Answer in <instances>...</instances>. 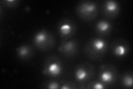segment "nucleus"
<instances>
[{"instance_id":"nucleus-15","label":"nucleus","mask_w":133,"mask_h":89,"mask_svg":"<svg viewBox=\"0 0 133 89\" xmlns=\"http://www.w3.org/2000/svg\"><path fill=\"white\" fill-rule=\"evenodd\" d=\"M1 3L4 6L8 7H15L19 5L20 1L19 0H4L2 1Z\"/></svg>"},{"instance_id":"nucleus-8","label":"nucleus","mask_w":133,"mask_h":89,"mask_svg":"<svg viewBox=\"0 0 133 89\" xmlns=\"http://www.w3.org/2000/svg\"><path fill=\"white\" fill-rule=\"evenodd\" d=\"M111 50L113 54L117 57H123L129 52L130 46L128 42L124 39L115 40L111 46Z\"/></svg>"},{"instance_id":"nucleus-5","label":"nucleus","mask_w":133,"mask_h":89,"mask_svg":"<svg viewBox=\"0 0 133 89\" xmlns=\"http://www.w3.org/2000/svg\"><path fill=\"white\" fill-rule=\"evenodd\" d=\"M63 70V65L59 58L52 56L48 57L45 60L43 70V73L50 77H58Z\"/></svg>"},{"instance_id":"nucleus-13","label":"nucleus","mask_w":133,"mask_h":89,"mask_svg":"<svg viewBox=\"0 0 133 89\" xmlns=\"http://www.w3.org/2000/svg\"><path fill=\"white\" fill-rule=\"evenodd\" d=\"M132 72L128 71L125 73L122 79V84L126 88H131L132 87Z\"/></svg>"},{"instance_id":"nucleus-3","label":"nucleus","mask_w":133,"mask_h":89,"mask_svg":"<svg viewBox=\"0 0 133 89\" xmlns=\"http://www.w3.org/2000/svg\"><path fill=\"white\" fill-rule=\"evenodd\" d=\"M33 43L37 48L42 51H49L55 47V37L46 29H42L36 33L33 37Z\"/></svg>"},{"instance_id":"nucleus-9","label":"nucleus","mask_w":133,"mask_h":89,"mask_svg":"<svg viewBox=\"0 0 133 89\" xmlns=\"http://www.w3.org/2000/svg\"><path fill=\"white\" fill-rule=\"evenodd\" d=\"M102 10L107 17L114 19L119 15L120 8L118 2L113 0H108L103 2Z\"/></svg>"},{"instance_id":"nucleus-17","label":"nucleus","mask_w":133,"mask_h":89,"mask_svg":"<svg viewBox=\"0 0 133 89\" xmlns=\"http://www.w3.org/2000/svg\"><path fill=\"white\" fill-rule=\"evenodd\" d=\"M76 85L72 82H68L64 84L62 86L61 88L62 89H70V88H76Z\"/></svg>"},{"instance_id":"nucleus-7","label":"nucleus","mask_w":133,"mask_h":89,"mask_svg":"<svg viewBox=\"0 0 133 89\" xmlns=\"http://www.w3.org/2000/svg\"><path fill=\"white\" fill-rule=\"evenodd\" d=\"M118 71L111 65H105L101 67L99 71V79L104 84L114 82L118 79Z\"/></svg>"},{"instance_id":"nucleus-4","label":"nucleus","mask_w":133,"mask_h":89,"mask_svg":"<svg viewBox=\"0 0 133 89\" xmlns=\"http://www.w3.org/2000/svg\"><path fill=\"white\" fill-rule=\"evenodd\" d=\"M76 23L69 18L61 20L57 25V32L63 41L68 40L73 37L76 33Z\"/></svg>"},{"instance_id":"nucleus-6","label":"nucleus","mask_w":133,"mask_h":89,"mask_svg":"<svg viewBox=\"0 0 133 89\" xmlns=\"http://www.w3.org/2000/svg\"><path fill=\"white\" fill-rule=\"evenodd\" d=\"M94 74V66L90 63L85 62L77 66L74 71V76L77 81L84 83L92 78Z\"/></svg>"},{"instance_id":"nucleus-12","label":"nucleus","mask_w":133,"mask_h":89,"mask_svg":"<svg viewBox=\"0 0 133 89\" xmlns=\"http://www.w3.org/2000/svg\"><path fill=\"white\" fill-rule=\"evenodd\" d=\"M112 29L111 24L107 20L99 21L95 26V30L99 35H107L110 33Z\"/></svg>"},{"instance_id":"nucleus-16","label":"nucleus","mask_w":133,"mask_h":89,"mask_svg":"<svg viewBox=\"0 0 133 89\" xmlns=\"http://www.w3.org/2000/svg\"><path fill=\"white\" fill-rule=\"evenodd\" d=\"M59 84L58 82L53 81H49L45 85V87L47 88H51V89H56L59 88Z\"/></svg>"},{"instance_id":"nucleus-10","label":"nucleus","mask_w":133,"mask_h":89,"mask_svg":"<svg viewBox=\"0 0 133 89\" xmlns=\"http://www.w3.org/2000/svg\"><path fill=\"white\" fill-rule=\"evenodd\" d=\"M79 43L77 40H70L62 41L59 51L65 56L72 57L76 55L78 51Z\"/></svg>"},{"instance_id":"nucleus-11","label":"nucleus","mask_w":133,"mask_h":89,"mask_svg":"<svg viewBox=\"0 0 133 89\" xmlns=\"http://www.w3.org/2000/svg\"><path fill=\"white\" fill-rule=\"evenodd\" d=\"M16 52L18 57L22 60H28L31 58L34 54L33 48L29 45H22L19 46L17 49Z\"/></svg>"},{"instance_id":"nucleus-1","label":"nucleus","mask_w":133,"mask_h":89,"mask_svg":"<svg viewBox=\"0 0 133 89\" xmlns=\"http://www.w3.org/2000/svg\"><path fill=\"white\" fill-rule=\"evenodd\" d=\"M108 49L107 42L101 38L95 37L86 44L84 52L86 56L92 60H96L104 56Z\"/></svg>"},{"instance_id":"nucleus-14","label":"nucleus","mask_w":133,"mask_h":89,"mask_svg":"<svg viewBox=\"0 0 133 89\" xmlns=\"http://www.w3.org/2000/svg\"><path fill=\"white\" fill-rule=\"evenodd\" d=\"M105 84L100 81H94L90 82L87 86V88H95V89H103L106 88Z\"/></svg>"},{"instance_id":"nucleus-2","label":"nucleus","mask_w":133,"mask_h":89,"mask_svg":"<svg viewBox=\"0 0 133 89\" xmlns=\"http://www.w3.org/2000/svg\"><path fill=\"white\" fill-rule=\"evenodd\" d=\"M76 11L81 19L85 21L93 20L98 15L97 3L93 1H81L78 4Z\"/></svg>"}]
</instances>
